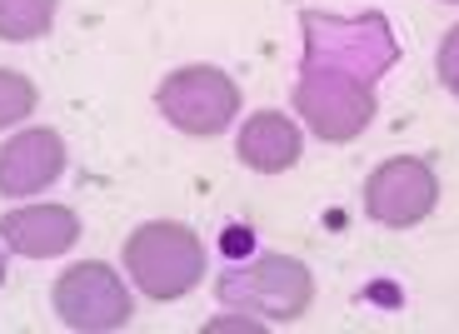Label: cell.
<instances>
[{
  "mask_svg": "<svg viewBox=\"0 0 459 334\" xmlns=\"http://www.w3.org/2000/svg\"><path fill=\"white\" fill-rule=\"evenodd\" d=\"M439 205V175L420 155H394L365 180V215L385 230H410Z\"/></svg>",
  "mask_w": 459,
  "mask_h": 334,
  "instance_id": "6",
  "label": "cell"
},
{
  "mask_svg": "<svg viewBox=\"0 0 459 334\" xmlns=\"http://www.w3.org/2000/svg\"><path fill=\"white\" fill-rule=\"evenodd\" d=\"M449 5H459V0H449Z\"/></svg>",
  "mask_w": 459,
  "mask_h": 334,
  "instance_id": "14",
  "label": "cell"
},
{
  "mask_svg": "<svg viewBox=\"0 0 459 334\" xmlns=\"http://www.w3.org/2000/svg\"><path fill=\"white\" fill-rule=\"evenodd\" d=\"M60 175H65V140L56 130H25L0 150V195L11 200L46 195Z\"/></svg>",
  "mask_w": 459,
  "mask_h": 334,
  "instance_id": "7",
  "label": "cell"
},
{
  "mask_svg": "<svg viewBox=\"0 0 459 334\" xmlns=\"http://www.w3.org/2000/svg\"><path fill=\"white\" fill-rule=\"evenodd\" d=\"M220 304L240 314H260L270 324H295L315 300V275L290 254H255L245 265H230L215 279Z\"/></svg>",
  "mask_w": 459,
  "mask_h": 334,
  "instance_id": "3",
  "label": "cell"
},
{
  "mask_svg": "<svg viewBox=\"0 0 459 334\" xmlns=\"http://www.w3.org/2000/svg\"><path fill=\"white\" fill-rule=\"evenodd\" d=\"M56 5L60 0H0V40H40L56 25Z\"/></svg>",
  "mask_w": 459,
  "mask_h": 334,
  "instance_id": "10",
  "label": "cell"
},
{
  "mask_svg": "<svg viewBox=\"0 0 459 334\" xmlns=\"http://www.w3.org/2000/svg\"><path fill=\"white\" fill-rule=\"evenodd\" d=\"M295 110L320 140H355L375 120V81L325 56H305V75L295 85Z\"/></svg>",
  "mask_w": 459,
  "mask_h": 334,
  "instance_id": "2",
  "label": "cell"
},
{
  "mask_svg": "<svg viewBox=\"0 0 459 334\" xmlns=\"http://www.w3.org/2000/svg\"><path fill=\"white\" fill-rule=\"evenodd\" d=\"M30 110H35V85H30V75H21V70H0V130L21 125Z\"/></svg>",
  "mask_w": 459,
  "mask_h": 334,
  "instance_id": "11",
  "label": "cell"
},
{
  "mask_svg": "<svg viewBox=\"0 0 459 334\" xmlns=\"http://www.w3.org/2000/svg\"><path fill=\"white\" fill-rule=\"evenodd\" d=\"M299 125L280 110H260L240 125V140H235V155H240L245 170L255 175H280L299 160Z\"/></svg>",
  "mask_w": 459,
  "mask_h": 334,
  "instance_id": "9",
  "label": "cell"
},
{
  "mask_svg": "<svg viewBox=\"0 0 459 334\" xmlns=\"http://www.w3.org/2000/svg\"><path fill=\"white\" fill-rule=\"evenodd\" d=\"M155 105H160V116L180 135L210 140L235 125V116H240V85L230 81L220 65H180L160 81Z\"/></svg>",
  "mask_w": 459,
  "mask_h": 334,
  "instance_id": "4",
  "label": "cell"
},
{
  "mask_svg": "<svg viewBox=\"0 0 459 334\" xmlns=\"http://www.w3.org/2000/svg\"><path fill=\"white\" fill-rule=\"evenodd\" d=\"M50 304H56V320L65 330L81 334H105V330H126L130 324V289L126 279L115 275L105 260H81L70 265L65 275L50 289Z\"/></svg>",
  "mask_w": 459,
  "mask_h": 334,
  "instance_id": "5",
  "label": "cell"
},
{
  "mask_svg": "<svg viewBox=\"0 0 459 334\" xmlns=\"http://www.w3.org/2000/svg\"><path fill=\"white\" fill-rule=\"evenodd\" d=\"M0 285H5V254H0Z\"/></svg>",
  "mask_w": 459,
  "mask_h": 334,
  "instance_id": "13",
  "label": "cell"
},
{
  "mask_svg": "<svg viewBox=\"0 0 459 334\" xmlns=\"http://www.w3.org/2000/svg\"><path fill=\"white\" fill-rule=\"evenodd\" d=\"M435 65H439V81H445V90L459 95V25L445 35V40H439V60H435Z\"/></svg>",
  "mask_w": 459,
  "mask_h": 334,
  "instance_id": "12",
  "label": "cell"
},
{
  "mask_svg": "<svg viewBox=\"0 0 459 334\" xmlns=\"http://www.w3.org/2000/svg\"><path fill=\"white\" fill-rule=\"evenodd\" d=\"M0 240L25 260H56L81 240V215L70 205H21L0 215Z\"/></svg>",
  "mask_w": 459,
  "mask_h": 334,
  "instance_id": "8",
  "label": "cell"
},
{
  "mask_svg": "<svg viewBox=\"0 0 459 334\" xmlns=\"http://www.w3.org/2000/svg\"><path fill=\"white\" fill-rule=\"evenodd\" d=\"M126 275L155 304L185 300L205 279V244L180 219H145L126 240Z\"/></svg>",
  "mask_w": 459,
  "mask_h": 334,
  "instance_id": "1",
  "label": "cell"
}]
</instances>
